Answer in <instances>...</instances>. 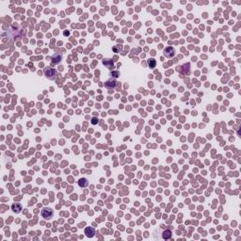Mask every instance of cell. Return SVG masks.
Instances as JSON below:
<instances>
[{"instance_id":"6da1fadb","label":"cell","mask_w":241,"mask_h":241,"mask_svg":"<svg viewBox=\"0 0 241 241\" xmlns=\"http://www.w3.org/2000/svg\"><path fill=\"white\" fill-rule=\"evenodd\" d=\"M43 72H44L45 76L50 80H54L57 77V71L51 67H45Z\"/></svg>"},{"instance_id":"8fae6325","label":"cell","mask_w":241,"mask_h":241,"mask_svg":"<svg viewBox=\"0 0 241 241\" xmlns=\"http://www.w3.org/2000/svg\"><path fill=\"white\" fill-rule=\"evenodd\" d=\"M54 57H55V63H57V62L61 59V56H57V55H56Z\"/></svg>"},{"instance_id":"277c9868","label":"cell","mask_w":241,"mask_h":241,"mask_svg":"<svg viewBox=\"0 0 241 241\" xmlns=\"http://www.w3.org/2000/svg\"><path fill=\"white\" fill-rule=\"evenodd\" d=\"M116 85H117V82L115 81L114 79H109V80H107V81L106 82V84H105L106 88L109 89V90L114 89L115 87H116Z\"/></svg>"},{"instance_id":"9c48e42d","label":"cell","mask_w":241,"mask_h":241,"mask_svg":"<svg viewBox=\"0 0 241 241\" xmlns=\"http://www.w3.org/2000/svg\"><path fill=\"white\" fill-rule=\"evenodd\" d=\"M11 208H12V210L14 211V212L19 213V212L21 211V204H13L12 206H11Z\"/></svg>"},{"instance_id":"4fadbf2b","label":"cell","mask_w":241,"mask_h":241,"mask_svg":"<svg viewBox=\"0 0 241 241\" xmlns=\"http://www.w3.org/2000/svg\"><path fill=\"white\" fill-rule=\"evenodd\" d=\"M91 123H93V124L97 123V119H96V118H93V119H92V121H91Z\"/></svg>"},{"instance_id":"8992f818","label":"cell","mask_w":241,"mask_h":241,"mask_svg":"<svg viewBox=\"0 0 241 241\" xmlns=\"http://www.w3.org/2000/svg\"><path fill=\"white\" fill-rule=\"evenodd\" d=\"M104 65H106L107 68L109 70H113L114 69V65H113V61L111 59H104Z\"/></svg>"},{"instance_id":"5b68a950","label":"cell","mask_w":241,"mask_h":241,"mask_svg":"<svg viewBox=\"0 0 241 241\" xmlns=\"http://www.w3.org/2000/svg\"><path fill=\"white\" fill-rule=\"evenodd\" d=\"M85 235H86L88 237H93L94 235H95V230H94V228H90V227L86 228L85 229Z\"/></svg>"},{"instance_id":"5bb4252c","label":"cell","mask_w":241,"mask_h":241,"mask_svg":"<svg viewBox=\"0 0 241 241\" xmlns=\"http://www.w3.org/2000/svg\"><path fill=\"white\" fill-rule=\"evenodd\" d=\"M64 35H65V36H67V35H69V32H66V31H65V32H64Z\"/></svg>"},{"instance_id":"ba28073f","label":"cell","mask_w":241,"mask_h":241,"mask_svg":"<svg viewBox=\"0 0 241 241\" xmlns=\"http://www.w3.org/2000/svg\"><path fill=\"white\" fill-rule=\"evenodd\" d=\"M162 237H163V239H171L172 238V232L170 231V230H166V231H164L163 234H162Z\"/></svg>"},{"instance_id":"52a82bcc","label":"cell","mask_w":241,"mask_h":241,"mask_svg":"<svg viewBox=\"0 0 241 241\" xmlns=\"http://www.w3.org/2000/svg\"><path fill=\"white\" fill-rule=\"evenodd\" d=\"M88 185H89V182H88V180L86 178H81L78 181V186L80 188H86V187H88Z\"/></svg>"},{"instance_id":"30bf717a","label":"cell","mask_w":241,"mask_h":241,"mask_svg":"<svg viewBox=\"0 0 241 241\" xmlns=\"http://www.w3.org/2000/svg\"><path fill=\"white\" fill-rule=\"evenodd\" d=\"M148 63H149V66H150L151 68H155V60L154 59V58H150V59L148 60Z\"/></svg>"},{"instance_id":"7a4b0ae2","label":"cell","mask_w":241,"mask_h":241,"mask_svg":"<svg viewBox=\"0 0 241 241\" xmlns=\"http://www.w3.org/2000/svg\"><path fill=\"white\" fill-rule=\"evenodd\" d=\"M41 214V217H42L43 219H45V220H50V219H52V217H53V210L51 208H48V207H45L44 209H42Z\"/></svg>"},{"instance_id":"3957f363","label":"cell","mask_w":241,"mask_h":241,"mask_svg":"<svg viewBox=\"0 0 241 241\" xmlns=\"http://www.w3.org/2000/svg\"><path fill=\"white\" fill-rule=\"evenodd\" d=\"M174 53H175V50L173 49L172 47H167L166 49L164 50V55L167 57H172L174 56Z\"/></svg>"},{"instance_id":"7c38bea8","label":"cell","mask_w":241,"mask_h":241,"mask_svg":"<svg viewBox=\"0 0 241 241\" xmlns=\"http://www.w3.org/2000/svg\"><path fill=\"white\" fill-rule=\"evenodd\" d=\"M110 75H111V76H112V77L117 78V77H118V76H119V72H115V73H111Z\"/></svg>"}]
</instances>
